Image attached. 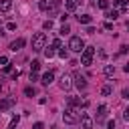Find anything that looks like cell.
<instances>
[{
  "label": "cell",
  "mask_w": 129,
  "mask_h": 129,
  "mask_svg": "<svg viewBox=\"0 0 129 129\" xmlns=\"http://www.w3.org/2000/svg\"><path fill=\"white\" fill-rule=\"evenodd\" d=\"M62 121H64V123H69V125H75V123H79V121H81V113H79L75 107H67V109H64V113H62Z\"/></svg>",
  "instance_id": "6da1fadb"
},
{
  "label": "cell",
  "mask_w": 129,
  "mask_h": 129,
  "mask_svg": "<svg viewBox=\"0 0 129 129\" xmlns=\"http://www.w3.org/2000/svg\"><path fill=\"white\" fill-rule=\"evenodd\" d=\"M44 48H46V34L36 32L32 36V50H44Z\"/></svg>",
  "instance_id": "7a4b0ae2"
},
{
  "label": "cell",
  "mask_w": 129,
  "mask_h": 129,
  "mask_svg": "<svg viewBox=\"0 0 129 129\" xmlns=\"http://www.w3.org/2000/svg\"><path fill=\"white\" fill-rule=\"evenodd\" d=\"M93 56H95V46H85V50L81 52V64L83 67H91Z\"/></svg>",
  "instance_id": "3957f363"
},
{
  "label": "cell",
  "mask_w": 129,
  "mask_h": 129,
  "mask_svg": "<svg viewBox=\"0 0 129 129\" xmlns=\"http://www.w3.org/2000/svg\"><path fill=\"white\" fill-rule=\"evenodd\" d=\"M69 50H73V52H83L85 50V42H83V38L81 36H71V40H69V46H67Z\"/></svg>",
  "instance_id": "277c9868"
},
{
  "label": "cell",
  "mask_w": 129,
  "mask_h": 129,
  "mask_svg": "<svg viewBox=\"0 0 129 129\" xmlns=\"http://www.w3.org/2000/svg\"><path fill=\"white\" fill-rule=\"evenodd\" d=\"M60 6H62L60 0H52V2L48 4V8H46L48 16H60V14H58V12H60Z\"/></svg>",
  "instance_id": "5b68a950"
},
{
  "label": "cell",
  "mask_w": 129,
  "mask_h": 129,
  "mask_svg": "<svg viewBox=\"0 0 129 129\" xmlns=\"http://www.w3.org/2000/svg\"><path fill=\"white\" fill-rule=\"evenodd\" d=\"M73 81H75L73 85H75L79 91H85V89H87V79H85L81 73H75V75H73Z\"/></svg>",
  "instance_id": "8992f818"
},
{
  "label": "cell",
  "mask_w": 129,
  "mask_h": 129,
  "mask_svg": "<svg viewBox=\"0 0 129 129\" xmlns=\"http://www.w3.org/2000/svg\"><path fill=\"white\" fill-rule=\"evenodd\" d=\"M93 117L89 113H81V129H93Z\"/></svg>",
  "instance_id": "52a82bcc"
},
{
  "label": "cell",
  "mask_w": 129,
  "mask_h": 129,
  "mask_svg": "<svg viewBox=\"0 0 129 129\" xmlns=\"http://www.w3.org/2000/svg\"><path fill=\"white\" fill-rule=\"evenodd\" d=\"M14 105H16V99H14V97H6V99H2V101H0V113L12 109Z\"/></svg>",
  "instance_id": "ba28073f"
},
{
  "label": "cell",
  "mask_w": 129,
  "mask_h": 129,
  "mask_svg": "<svg viewBox=\"0 0 129 129\" xmlns=\"http://www.w3.org/2000/svg\"><path fill=\"white\" fill-rule=\"evenodd\" d=\"M58 87H60L62 91H69V89L73 87V79H71V75H62V77L58 79Z\"/></svg>",
  "instance_id": "9c48e42d"
},
{
  "label": "cell",
  "mask_w": 129,
  "mask_h": 129,
  "mask_svg": "<svg viewBox=\"0 0 129 129\" xmlns=\"http://www.w3.org/2000/svg\"><path fill=\"white\" fill-rule=\"evenodd\" d=\"M79 4H83V0H64V10L67 12H75L79 8Z\"/></svg>",
  "instance_id": "30bf717a"
},
{
  "label": "cell",
  "mask_w": 129,
  "mask_h": 129,
  "mask_svg": "<svg viewBox=\"0 0 129 129\" xmlns=\"http://www.w3.org/2000/svg\"><path fill=\"white\" fill-rule=\"evenodd\" d=\"M107 111H109V107H107V105H99V107H97V123L105 121V117H107Z\"/></svg>",
  "instance_id": "8fae6325"
},
{
  "label": "cell",
  "mask_w": 129,
  "mask_h": 129,
  "mask_svg": "<svg viewBox=\"0 0 129 129\" xmlns=\"http://www.w3.org/2000/svg\"><path fill=\"white\" fill-rule=\"evenodd\" d=\"M24 44H26V40H24V38H16V40H12V42H10V50H12V52H16V50H20Z\"/></svg>",
  "instance_id": "7c38bea8"
},
{
  "label": "cell",
  "mask_w": 129,
  "mask_h": 129,
  "mask_svg": "<svg viewBox=\"0 0 129 129\" xmlns=\"http://www.w3.org/2000/svg\"><path fill=\"white\" fill-rule=\"evenodd\" d=\"M52 81H54V73H52V71H48V73H44V75H42V81H40V83H42L44 87H48Z\"/></svg>",
  "instance_id": "4fadbf2b"
},
{
  "label": "cell",
  "mask_w": 129,
  "mask_h": 129,
  "mask_svg": "<svg viewBox=\"0 0 129 129\" xmlns=\"http://www.w3.org/2000/svg\"><path fill=\"white\" fill-rule=\"evenodd\" d=\"M77 20H79V24H87L89 26L93 22V16L91 14H81V16H77Z\"/></svg>",
  "instance_id": "5bb4252c"
},
{
  "label": "cell",
  "mask_w": 129,
  "mask_h": 129,
  "mask_svg": "<svg viewBox=\"0 0 129 129\" xmlns=\"http://www.w3.org/2000/svg\"><path fill=\"white\" fill-rule=\"evenodd\" d=\"M12 8V0H0V12H8Z\"/></svg>",
  "instance_id": "9a60e30c"
},
{
  "label": "cell",
  "mask_w": 129,
  "mask_h": 129,
  "mask_svg": "<svg viewBox=\"0 0 129 129\" xmlns=\"http://www.w3.org/2000/svg\"><path fill=\"white\" fill-rule=\"evenodd\" d=\"M113 4L119 8V12H127V0H113Z\"/></svg>",
  "instance_id": "2e32d148"
},
{
  "label": "cell",
  "mask_w": 129,
  "mask_h": 129,
  "mask_svg": "<svg viewBox=\"0 0 129 129\" xmlns=\"http://www.w3.org/2000/svg\"><path fill=\"white\" fill-rule=\"evenodd\" d=\"M119 14H121L119 10H107V12H105V18H107V20H115Z\"/></svg>",
  "instance_id": "e0dca14e"
},
{
  "label": "cell",
  "mask_w": 129,
  "mask_h": 129,
  "mask_svg": "<svg viewBox=\"0 0 129 129\" xmlns=\"http://www.w3.org/2000/svg\"><path fill=\"white\" fill-rule=\"evenodd\" d=\"M103 73H105L107 77H113V75H115V67H113V64H105V69H103Z\"/></svg>",
  "instance_id": "ac0fdd59"
},
{
  "label": "cell",
  "mask_w": 129,
  "mask_h": 129,
  "mask_svg": "<svg viewBox=\"0 0 129 129\" xmlns=\"http://www.w3.org/2000/svg\"><path fill=\"white\" fill-rule=\"evenodd\" d=\"M111 93H113V85H105V87L101 89V95H103V97H109Z\"/></svg>",
  "instance_id": "d6986e66"
},
{
  "label": "cell",
  "mask_w": 129,
  "mask_h": 129,
  "mask_svg": "<svg viewBox=\"0 0 129 129\" xmlns=\"http://www.w3.org/2000/svg\"><path fill=\"white\" fill-rule=\"evenodd\" d=\"M18 121H20V117H18V115H16V117H12V119H10V123H8V129H16V127H18Z\"/></svg>",
  "instance_id": "ffe728a7"
},
{
  "label": "cell",
  "mask_w": 129,
  "mask_h": 129,
  "mask_svg": "<svg viewBox=\"0 0 129 129\" xmlns=\"http://www.w3.org/2000/svg\"><path fill=\"white\" fill-rule=\"evenodd\" d=\"M24 95H26V97H34V95H36V89H34V87H26V89H24Z\"/></svg>",
  "instance_id": "44dd1931"
},
{
  "label": "cell",
  "mask_w": 129,
  "mask_h": 129,
  "mask_svg": "<svg viewBox=\"0 0 129 129\" xmlns=\"http://www.w3.org/2000/svg\"><path fill=\"white\" fill-rule=\"evenodd\" d=\"M97 4H99V8H101V10H105V12L109 10V0H99Z\"/></svg>",
  "instance_id": "7402d4cb"
},
{
  "label": "cell",
  "mask_w": 129,
  "mask_h": 129,
  "mask_svg": "<svg viewBox=\"0 0 129 129\" xmlns=\"http://www.w3.org/2000/svg\"><path fill=\"white\" fill-rule=\"evenodd\" d=\"M44 56H46V58H52V56H54V48H52V46L44 48Z\"/></svg>",
  "instance_id": "603a6c76"
},
{
  "label": "cell",
  "mask_w": 129,
  "mask_h": 129,
  "mask_svg": "<svg viewBox=\"0 0 129 129\" xmlns=\"http://www.w3.org/2000/svg\"><path fill=\"white\" fill-rule=\"evenodd\" d=\"M38 69H40V60H32V64H30V71H32V73H38Z\"/></svg>",
  "instance_id": "cb8c5ba5"
},
{
  "label": "cell",
  "mask_w": 129,
  "mask_h": 129,
  "mask_svg": "<svg viewBox=\"0 0 129 129\" xmlns=\"http://www.w3.org/2000/svg\"><path fill=\"white\" fill-rule=\"evenodd\" d=\"M69 32H71V26H69V24H62V26H60V34L64 36V34H69Z\"/></svg>",
  "instance_id": "d4e9b609"
},
{
  "label": "cell",
  "mask_w": 129,
  "mask_h": 129,
  "mask_svg": "<svg viewBox=\"0 0 129 129\" xmlns=\"http://www.w3.org/2000/svg\"><path fill=\"white\" fill-rule=\"evenodd\" d=\"M58 56H60V58H67V56H69V50H67L64 46H60V50H58Z\"/></svg>",
  "instance_id": "484cf974"
},
{
  "label": "cell",
  "mask_w": 129,
  "mask_h": 129,
  "mask_svg": "<svg viewBox=\"0 0 129 129\" xmlns=\"http://www.w3.org/2000/svg\"><path fill=\"white\" fill-rule=\"evenodd\" d=\"M50 46H52V48H60V46H62V42H60V38H54Z\"/></svg>",
  "instance_id": "4316f807"
},
{
  "label": "cell",
  "mask_w": 129,
  "mask_h": 129,
  "mask_svg": "<svg viewBox=\"0 0 129 129\" xmlns=\"http://www.w3.org/2000/svg\"><path fill=\"white\" fill-rule=\"evenodd\" d=\"M42 28H44V30H50V28H52V20H44Z\"/></svg>",
  "instance_id": "83f0119b"
},
{
  "label": "cell",
  "mask_w": 129,
  "mask_h": 129,
  "mask_svg": "<svg viewBox=\"0 0 129 129\" xmlns=\"http://www.w3.org/2000/svg\"><path fill=\"white\" fill-rule=\"evenodd\" d=\"M38 8H40V10H46V8H48L46 0H40V2H38Z\"/></svg>",
  "instance_id": "f1b7e54d"
},
{
  "label": "cell",
  "mask_w": 129,
  "mask_h": 129,
  "mask_svg": "<svg viewBox=\"0 0 129 129\" xmlns=\"http://www.w3.org/2000/svg\"><path fill=\"white\" fill-rule=\"evenodd\" d=\"M6 30H16V22H8L6 24Z\"/></svg>",
  "instance_id": "f546056e"
},
{
  "label": "cell",
  "mask_w": 129,
  "mask_h": 129,
  "mask_svg": "<svg viewBox=\"0 0 129 129\" xmlns=\"http://www.w3.org/2000/svg\"><path fill=\"white\" fill-rule=\"evenodd\" d=\"M107 129H115V119H109L107 121Z\"/></svg>",
  "instance_id": "4dcf8cb0"
},
{
  "label": "cell",
  "mask_w": 129,
  "mask_h": 129,
  "mask_svg": "<svg viewBox=\"0 0 129 129\" xmlns=\"http://www.w3.org/2000/svg\"><path fill=\"white\" fill-rule=\"evenodd\" d=\"M32 129H44V123H40V121H36V123L32 125Z\"/></svg>",
  "instance_id": "1f68e13d"
},
{
  "label": "cell",
  "mask_w": 129,
  "mask_h": 129,
  "mask_svg": "<svg viewBox=\"0 0 129 129\" xmlns=\"http://www.w3.org/2000/svg\"><path fill=\"white\" fill-rule=\"evenodd\" d=\"M121 95H123V99H129V87H125V89L121 91Z\"/></svg>",
  "instance_id": "d6a6232c"
},
{
  "label": "cell",
  "mask_w": 129,
  "mask_h": 129,
  "mask_svg": "<svg viewBox=\"0 0 129 129\" xmlns=\"http://www.w3.org/2000/svg\"><path fill=\"white\" fill-rule=\"evenodd\" d=\"M58 18H60V22H62V24H67V18H69V14H67V12H64V14H60V16H58Z\"/></svg>",
  "instance_id": "836d02e7"
},
{
  "label": "cell",
  "mask_w": 129,
  "mask_h": 129,
  "mask_svg": "<svg viewBox=\"0 0 129 129\" xmlns=\"http://www.w3.org/2000/svg\"><path fill=\"white\" fill-rule=\"evenodd\" d=\"M105 30H113V22H111V20L105 22Z\"/></svg>",
  "instance_id": "e575fe53"
},
{
  "label": "cell",
  "mask_w": 129,
  "mask_h": 129,
  "mask_svg": "<svg viewBox=\"0 0 129 129\" xmlns=\"http://www.w3.org/2000/svg\"><path fill=\"white\" fill-rule=\"evenodd\" d=\"M2 73H14V71H12V64H6V67L2 69Z\"/></svg>",
  "instance_id": "d590c367"
},
{
  "label": "cell",
  "mask_w": 129,
  "mask_h": 129,
  "mask_svg": "<svg viewBox=\"0 0 129 129\" xmlns=\"http://www.w3.org/2000/svg\"><path fill=\"white\" fill-rule=\"evenodd\" d=\"M0 64H4V67H6V64H8V56H4V54H2V56H0Z\"/></svg>",
  "instance_id": "8d00e7d4"
},
{
  "label": "cell",
  "mask_w": 129,
  "mask_h": 129,
  "mask_svg": "<svg viewBox=\"0 0 129 129\" xmlns=\"http://www.w3.org/2000/svg\"><path fill=\"white\" fill-rule=\"evenodd\" d=\"M30 81H32V83H34V81H38V75H36V73H32V71H30Z\"/></svg>",
  "instance_id": "74e56055"
},
{
  "label": "cell",
  "mask_w": 129,
  "mask_h": 129,
  "mask_svg": "<svg viewBox=\"0 0 129 129\" xmlns=\"http://www.w3.org/2000/svg\"><path fill=\"white\" fill-rule=\"evenodd\" d=\"M87 32H89V34H95V32H97V30H95V28H93V26H91V24H89V26H87Z\"/></svg>",
  "instance_id": "f35d334b"
},
{
  "label": "cell",
  "mask_w": 129,
  "mask_h": 129,
  "mask_svg": "<svg viewBox=\"0 0 129 129\" xmlns=\"http://www.w3.org/2000/svg\"><path fill=\"white\" fill-rule=\"evenodd\" d=\"M123 119H125V121H129V109H125V111H123Z\"/></svg>",
  "instance_id": "ab89813d"
},
{
  "label": "cell",
  "mask_w": 129,
  "mask_h": 129,
  "mask_svg": "<svg viewBox=\"0 0 129 129\" xmlns=\"http://www.w3.org/2000/svg\"><path fill=\"white\" fill-rule=\"evenodd\" d=\"M123 71H125V73L129 75V62H125V67H123Z\"/></svg>",
  "instance_id": "60d3db41"
},
{
  "label": "cell",
  "mask_w": 129,
  "mask_h": 129,
  "mask_svg": "<svg viewBox=\"0 0 129 129\" xmlns=\"http://www.w3.org/2000/svg\"><path fill=\"white\" fill-rule=\"evenodd\" d=\"M4 34H6V30H4L2 26H0V36H4Z\"/></svg>",
  "instance_id": "b9f144b4"
},
{
  "label": "cell",
  "mask_w": 129,
  "mask_h": 129,
  "mask_svg": "<svg viewBox=\"0 0 129 129\" xmlns=\"http://www.w3.org/2000/svg\"><path fill=\"white\" fill-rule=\"evenodd\" d=\"M127 30H129V22H127Z\"/></svg>",
  "instance_id": "7bdbcfd3"
}]
</instances>
